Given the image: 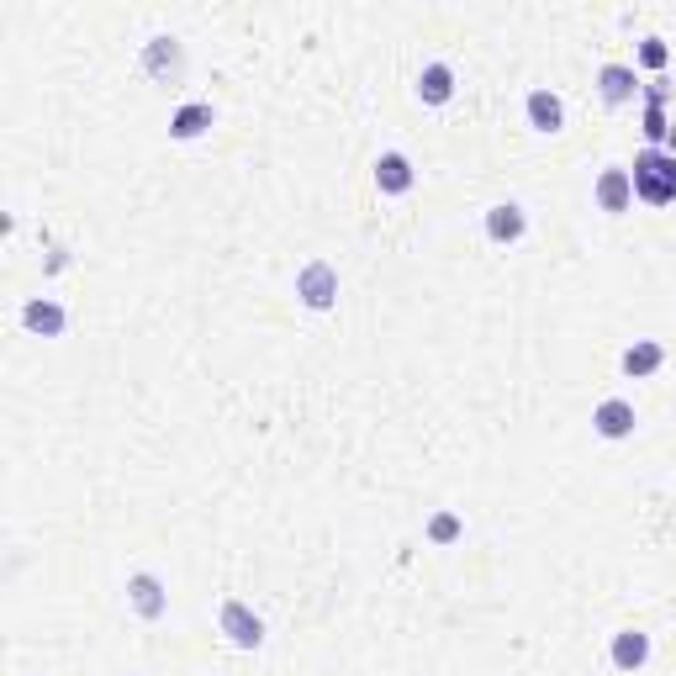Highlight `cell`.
Wrapping results in <instances>:
<instances>
[{
	"label": "cell",
	"instance_id": "1",
	"mask_svg": "<svg viewBox=\"0 0 676 676\" xmlns=\"http://www.w3.org/2000/svg\"><path fill=\"white\" fill-rule=\"evenodd\" d=\"M629 180H634V196H640V201H650V206H671V201H676V154H661V148H650V154L634 159Z\"/></svg>",
	"mask_w": 676,
	"mask_h": 676
},
{
	"label": "cell",
	"instance_id": "2",
	"mask_svg": "<svg viewBox=\"0 0 676 676\" xmlns=\"http://www.w3.org/2000/svg\"><path fill=\"white\" fill-rule=\"evenodd\" d=\"M296 296H302L307 307H333V296H338V275H333V265H323V259H312V265L296 275Z\"/></svg>",
	"mask_w": 676,
	"mask_h": 676
},
{
	"label": "cell",
	"instance_id": "3",
	"mask_svg": "<svg viewBox=\"0 0 676 676\" xmlns=\"http://www.w3.org/2000/svg\"><path fill=\"white\" fill-rule=\"evenodd\" d=\"M222 629H228L233 645H243V650H254L259 640H265V624H259L243 603H222Z\"/></svg>",
	"mask_w": 676,
	"mask_h": 676
},
{
	"label": "cell",
	"instance_id": "4",
	"mask_svg": "<svg viewBox=\"0 0 676 676\" xmlns=\"http://www.w3.org/2000/svg\"><path fill=\"white\" fill-rule=\"evenodd\" d=\"M597 434L603 439H624V434H634V407L624 402V397H608L603 407H597Z\"/></svg>",
	"mask_w": 676,
	"mask_h": 676
},
{
	"label": "cell",
	"instance_id": "5",
	"mask_svg": "<svg viewBox=\"0 0 676 676\" xmlns=\"http://www.w3.org/2000/svg\"><path fill=\"white\" fill-rule=\"evenodd\" d=\"M22 323H27L32 333H43V338H59V333H64V307L48 302V296H37V302L22 307Z\"/></svg>",
	"mask_w": 676,
	"mask_h": 676
},
{
	"label": "cell",
	"instance_id": "6",
	"mask_svg": "<svg viewBox=\"0 0 676 676\" xmlns=\"http://www.w3.org/2000/svg\"><path fill=\"white\" fill-rule=\"evenodd\" d=\"M375 185H381V191H391V196L412 191V164H407V154H381V159H375Z\"/></svg>",
	"mask_w": 676,
	"mask_h": 676
},
{
	"label": "cell",
	"instance_id": "7",
	"mask_svg": "<svg viewBox=\"0 0 676 676\" xmlns=\"http://www.w3.org/2000/svg\"><path fill=\"white\" fill-rule=\"evenodd\" d=\"M418 96H423L428 106H444L449 96H455V69H449V64H428V69L418 74Z\"/></svg>",
	"mask_w": 676,
	"mask_h": 676
},
{
	"label": "cell",
	"instance_id": "8",
	"mask_svg": "<svg viewBox=\"0 0 676 676\" xmlns=\"http://www.w3.org/2000/svg\"><path fill=\"white\" fill-rule=\"evenodd\" d=\"M597 201H603V212H624V206L634 201V180H629V169H608V175L597 180Z\"/></svg>",
	"mask_w": 676,
	"mask_h": 676
},
{
	"label": "cell",
	"instance_id": "9",
	"mask_svg": "<svg viewBox=\"0 0 676 676\" xmlns=\"http://www.w3.org/2000/svg\"><path fill=\"white\" fill-rule=\"evenodd\" d=\"M645 661H650V640H645L640 629H624L613 640V666L618 671H634V666H645Z\"/></svg>",
	"mask_w": 676,
	"mask_h": 676
},
{
	"label": "cell",
	"instance_id": "10",
	"mask_svg": "<svg viewBox=\"0 0 676 676\" xmlns=\"http://www.w3.org/2000/svg\"><path fill=\"white\" fill-rule=\"evenodd\" d=\"M486 233H492V243H518L523 238V212H518L513 201L492 206V212H486Z\"/></svg>",
	"mask_w": 676,
	"mask_h": 676
},
{
	"label": "cell",
	"instance_id": "11",
	"mask_svg": "<svg viewBox=\"0 0 676 676\" xmlns=\"http://www.w3.org/2000/svg\"><path fill=\"white\" fill-rule=\"evenodd\" d=\"M529 122L539 127V133H560V122H566L560 96H550V90H534V96H529Z\"/></svg>",
	"mask_w": 676,
	"mask_h": 676
},
{
	"label": "cell",
	"instance_id": "12",
	"mask_svg": "<svg viewBox=\"0 0 676 676\" xmlns=\"http://www.w3.org/2000/svg\"><path fill=\"white\" fill-rule=\"evenodd\" d=\"M597 80H603V101H608V106H624V101L634 96V69H629V64H603V74H597Z\"/></svg>",
	"mask_w": 676,
	"mask_h": 676
},
{
	"label": "cell",
	"instance_id": "13",
	"mask_svg": "<svg viewBox=\"0 0 676 676\" xmlns=\"http://www.w3.org/2000/svg\"><path fill=\"white\" fill-rule=\"evenodd\" d=\"M127 592H133V608L143 613V618H159L164 613V587H159V576H133V587H127Z\"/></svg>",
	"mask_w": 676,
	"mask_h": 676
},
{
	"label": "cell",
	"instance_id": "14",
	"mask_svg": "<svg viewBox=\"0 0 676 676\" xmlns=\"http://www.w3.org/2000/svg\"><path fill=\"white\" fill-rule=\"evenodd\" d=\"M206 127H212V106L196 101V106H180L175 111V127H169V133H175V138H201Z\"/></svg>",
	"mask_w": 676,
	"mask_h": 676
},
{
	"label": "cell",
	"instance_id": "15",
	"mask_svg": "<svg viewBox=\"0 0 676 676\" xmlns=\"http://www.w3.org/2000/svg\"><path fill=\"white\" fill-rule=\"evenodd\" d=\"M661 360H666L661 344H634V349L624 354V370H629V375H655V370H661Z\"/></svg>",
	"mask_w": 676,
	"mask_h": 676
},
{
	"label": "cell",
	"instance_id": "16",
	"mask_svg": "<svg viewBox=\"0 0 676 676\" xmlns=\"http://www.w3.org/2000/svg\"><path fill=\"white\" fill-rule=\"evenodd\" d=\"M175 69H180L175 37H154V43H148V74H175Z\"/></svg>",
	"mask_w": 676,
	"mask_h": 676
},
{
	"label": "cell",
	"instance_id": "17",
	"mask_svg": "<svg viewBox=\"0 0 676 676\" xmlns=\"http://www.w3.org/2000/svg\"><path fill=\"white\" fill-rule=\"evenodd\" d=\"M645 133H650V138H666V133H671V127H666V111L655 106V101H650V111H645Z\"/></svg>",
	"mask_w": 676,
	"mask_h": 676
},
{
	"label": "cell",
	"instance_id": "18",
	"mask_svg": "<svg viewBox=\"0 0 676 676\" xmlns=\"http://www.w3.org/2000/svg\"><path fill=\"white\" fill-rule=\"evenodd\" d=\"M640 59H645L650 69H661V64H666V43H661V37H645V48H640Z\"/></svg>",
	"mask_w": 676,
	"mask_h": 676
},
{
	"label": "cell",
	"instance_id": "19",
	"mask_svg": "<svg viewBox=\"0 0 676 676\" xmlns=\"http://www.w3.org/2000/svg\"><path fill=\"white\" fill-rule=\"evenodd\" d=\"M455 534H460V518L455 513H439L434 518V539H455Z\"/></svg>",
	"mask_w": 676,
	"mask_h": 676
}]
</instances>
